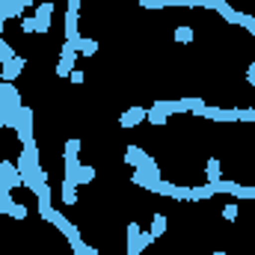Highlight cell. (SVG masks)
<instances>
[{
    "mask_svg": "<svg viewBox=\"0 0 255 255\" xmlns=\"http://www.w3.org/2000/svg\"><path fill=\"white\" fill-rule=\"evenodd\" d=\"M130 184H136V187H142V190H148V193H157V190H160V184H163V175H160V169H157L154 157H148V163H145V166L133 169V175H130Z\"/></svg>",
    "mask_w": 255,
    "mask_h": 255,
    "instance_id": "obj_1",
    "label": "cell"
},
{
    "mask_svg": "<svg viewBox=\"0 0 255 255\" xmlns=\"http://www.w3.org/2000/svg\"><path fill=\"white\" fill-rule=\"evenodd\" d=\"M24 104H21V95H18V89H15V83H0V116L9 122L18 110H21Z\"/></svg>",
    "mask_w": 255,
    "mask_h": 255,
    "instance_id": "obj_2",
    "label": "cell"
},
{
    "mask_svg": "<svg viewBox=\"0 0 255 255\" xmlns=\"http://www.w3.org/2000/svg\"><path fill=\"white\" fill-rule=\"evenodd\" d=\"M9 128H15V133H18V139H21V145L24 142H33V107H21L9 122H6Z\"/></svg>",
    "mask_w": 255,
    "mask_h": 255,
    "instance_id": "obj_3",
    "label": "cell"
},
{
    "mask_svg": "<svg viewBox=\"0 0 255 255\" xmlns=\"http://www.w3.org/2000/svg\"><path fill=\"white\" fill-rule=\"evenodd\" d=\"M154 238L151 232H139V223H128V255H142L145 247H151Z\"/></svg>",
    "mask_w": 255,
    "mask_h": 255,
    "instance_id": "obj_4",
    "label": "cell"
},
{
    "mask_svg": "<svg viewBox=\"0 0 255 255\" xmlns=\"http://www.w3.org/2000/svg\"><path fill=\"white\" fill-rule=\"evenodd\" d=\"M15 166H18L21 178L30 175V172H39V169H42V166H39V148H36V142H24V148H21Z\"/></svg>",
    "mask_w": 255,
    "mask_h": 255,
    "instance_id": "obj_5",
    "label": "cell"
},
{
    "mask_svg": "<svg viewBox=\"0 0 255 255\" xmlns=\"http://www.w3.org/2000/svg\"><path fill=\"white\" fill-rule=\"evenodd\" d=\"M80 39V0H68L65 9V42H77Z\"/></svg>",
    "mask_w": 255,
    "mask_h": 255,
    "instance_id": "obj_6",
    "label": "cell"
},
{
    "mask_svg": "<svg viewBox=\"0 0 255 255\" xmlns=\"http://www.w3.org/2000/svg\"><path fill=\"white\" fill-rule=\"evenodd\" d=\"M74 63H77V51L71 42H65L63 51H60V60H57V77H68L74 71Z\"/></svg>",
    "mask_w": 255,
    "mask_h": 255,
    "instance_id": "obj_7",
    "label": "cell"
},
{
    "mask_svg": "<svg viewBox=\"0 0 255 255\" xmlns=\"http://www.w3.org/2000/svg\"><path fill=\"white\" fill-rule=\"evenodd\" d=\"M27 68V60L24 57H12L9 63H3L0 68V80H6V83H15L18 77H21V71Z\"/></svg>",
    "mask_w": 255,
    "mask_h": 255,
    "instance_id": "obj_8",
    "label": "cell"
},
{
    "mask_svg": "<svg viewBox=\"0 0 255 255\" xmlns=\"http://www.w3.org/2000/svg\"><path fill=\"white\" fill-rule=\"evenodd\" d=\"M51 15H54V6H51V3H42V6H36V12H33L36 33H48V30H51Z\"/></svg>",
    "mask_w": 255,
    "mask_h": 255,
    "instance_id": "obj_9",
    "label": "cell"
},
{
    "mask_svg": "<svg viewBox=\"0 0 255 255\" xmlns=\"http://www.w3.org/2000/svg\"><path fill=\"white\" fill-rule=\"evenodd\" d=\"M145 122V107H139V104H133V107H128L125 113L119 116V125L122 128H136Z\"/></svg>",
    "mask_w": 255,
    "mask_h": 255,
    "instance_id": "obj_10",
    "label": "cell"
},
{
    "mask_svg": "<svg viewBox=\"0 0 255 255\" xmlns=\"http://www.w3.org/2000/svg\"><path fill=\"white\" fill-rule=\"evenodd\" d=\"M205 119H214V122H238V110H226V107H214V104H205Z\"/></svg>",
    "mask_w": 255,
    "mask_h": 255,
    "instance_id": "obj_11",
    "label": "cell"
},
{
    "mask_svg": "<svg viewBox=\"0 0 255 255\" xmlns=\"http://www.w3.org/2000/svg\"><path fill=\"white\" fill-rule=\"evenodd\" d=\"M0 214H6V217H12V220H18V223H21V220H27V214H30V211H27L24 205H18L12 196H6V199L0 202Z\"/></svg>",
    "mask_w": 255,
    "mask_h": 255,
    "instance_id": "obj_12",
    "label": "cell"
},
{
    "mask_svg": "<svg viewBox=\"0 0 255 255\" xmlns=\"http://www.w3.org/2000/svg\"><path fill=\"white\" fill-rule=\"evenodd\" d=\"M148 157H151V154H148V151H142L139 145H128V148H125V163H128V166H133V169L145 166V163H148Z\"/></svg>",
    "mask_w": 255,
    "mask_h": 255,
    "instance_id": "obj_13",
    "label": "cell"
},
{
    "mask_svg": "<svg viewBox=\"0 0 255 255\" xmlns=\"http://www.w3.org/2000/svg\"><path fill=\"white\" fill-rule=\"evenodd\" d=\"M74 51H77V57H95V54H98V42L89 39V36H80V39L74 42Z\"/></svg>",
    "mask_w": 255,
    "mask_h": 255,
    "instance_id": "obj_14",
    "label": "cell"
},
{
    "mask_svg": "<svg viewBox=\"0 0 255 255\" xmlns=\"http://www.w3.org/2000/svg\"><path fill=\"white\" fill-rule=\"evenodd\" d=\"M21 6L15 0H0V21H9V18H21Z\"/></svg>",
    "mask_w": 255,
    "mask_h": 255,
    "instance_id": "obj_15",
    "label": "cell"
},
{
    "mask_svg": "<svg viewBox=\"0 0 255 255\" xmlns=\"http://www.w3.org/2000/svg\"><path fill=\"white\" fill-rule=\"evenodd\" d=\"M205 175H208V184H217V181L223 178V163H220V157H211V160H208Z\"/></svg>",
    "mask_w": 255,
    "mask_h": 255,
    "instance_id": "obj_16",
    "label": "cell"
},
{
    "mask_svg": "<svg viewBox=\"0 0 255 255\" xmlns=\"http://www.w3.org/2000/svg\"><path fill=\"white\" fill-rule=\"evenodd\" d=\"M95 166H89V163H80V169H77V175H74V184L80 187V184H92L95 181Z\"/></svg>",
    "mask_w": 255,
    "mask_h": 255,
    "instance_id": "obj_17",
    "label": "cell"
},
{
    "mask_svg": "<svg viewBox=\"0 0 255 255\" xmlns=\"http://www.w3.org/2000/svg\"><path fill=\"white\" fill-rule=\"evenodd\" d=\"M166 119H169V116H166V113H160L154 104H151V107H145V122H148V125L163 128V125H166Z\"/></svg>",
    "mask_w": 255,
    "mask_h": 255,
    "instance_id": "obj_18",
    "label": "cell"
},
{
    "mask_svg": "<svg viewBox=\"0 0 255 255\" xmlns=\"http://www.w3.org/2000/svg\"><path fill=\"white\" fill-rule=\"evenodd\" d=\"M166 226H169V223H166V217H163V214H154V217H151V229H148V232H151V238L157 241L160 235H166Z\"/></svg>",
    "mask_w": 255,
    "mask_h": 255,
    "instance_id": "obj_19",
    "label": "cell"
},
{
    "mask_svg": "<svg viewBox=\"0 0 255 255\" xmlns=\"http://www.w3.org/2000/svg\"><path fill=\"white\" fill-rule=\"evenodd\" d=\"M60 196H63L65 205H77V199H80V196H77V184H71V181L63 178V193H60Z\"/></svg>",
    "mask_w": 255,
    "mask_h": 255,
    "instance_id": "obj_20",
    "label": "cell"
},
{
    "mask_svg": "<svg viewBox=\"0 0 255 255\" xmlns=\"http://www.w3.org/2000/svg\"><path fill=\"white\" fill-rule=\"evenodd\" d=\"M193 39H196V36H193L190 27H175V42H178V45H190Z\"/></svg>",
    "mask_w": 255,
    "mask_h": 255,
    "instance_id": "obj_21",
    "label": "cell"
},
{
    "mask_svg": "<svg viewBox=\"0 0 255 255\" xmlns=\"http://www.w3.org/2000/svg\"><path fill=\"white\" fill-rule=\"evenodd\" d=\"M238 217H241V208H238L235 202H229V205H223V220H226V223H235Z\"/></svg>",
    "mask_w": 255,
    "mask_h": 255,
    "instance_id": "obj_22",
    "label": "cell"
},
{
    "mask_svg": "<svg viewBox=\"0 0 255 255\" xmlns=\"http://www.w3.org/2000/svg\"><path fill=\"white\" fill-rule=\"evenodd\" d=\"M12 57H18V54L12 51V45H9V42H3V39H0V63H9Z\"/></svg>",
    "mask_w": 255,
    "mask_h": 255,
    "instance_id": "obj_23",
    "label": "cell"
},
{
    "mask_svg": "<svg viewBox=\"0 0 255 255\" xmlns=\"http://www.w3.org/2000/svg\"><path fill=\"white\" fill-rule=\"evenodd\" d=\"M238 122H255V110H250V107H238Z\"/></svg>",
    "mask_w": 255,
    "mask_h": 255,
    "instance_id": "obj_24",
    "label": "cell"
},
{
    "mask_svg": "<svg viewBox=\"0 0 255 255\" xmlns=\"http://www.w3.org/2000/svg\"><path fill=\"white\" fill-rule=\"evenodd\" d=\"M21 30H24V33H36V24H33V18H24V21H21Z\"/></svg>",
    "mask_w": 255,
    "mask_h": 255,
    "instance_id": "obj_25",
    "label": "cell"
},
{
    "mask_svg": "<svg viewBox=\"0 0 255 255\" xmlns=\"http://www.w3.org/2000/svg\"><path fill=\"white\" fill-rule=\"evenodd\" d=\"M68 80H71V83H83V71H77V68H74V71L68 74Z\"/></svg>",
    "mask_w": 255,
    "mask_h": 255,
    "instance_id": "obj_26",
    "label": "cell"
},
{
    "mask_svg": "<svg viewBox=\"0 0 255 255\" xmlns=\"http://www.w3.org/2000/svg\"><path fill=\"white\" fill-rule=\"evenodd\" d=\"M247 80H250V83L255 86V63H250V65H247Z\"/></svg>",
    "mask_w": 255,
    "mask_h": 255,
    "instance_id": "obj_27",
    "label": "cell"
},
{
    "mask_svg": "<svg viewBox=\"0 0 255 255\" xmlns=\"http://www.w3.org/2000/svg\"><path fill=\"white\" fill-rule=\"evenodd\" d=\"M211 255H226V253H223V250H214V253H211Z\"/></svg>",
    "mask_w": 255,
    "mask_h": 255,
    "instance_id": "obj_28",
    "label": "cell"
},
{
    "mask_svg": "<svg viewBox=\"0 0 255 255\" xmlns=\"http://www.w3.org/2000/svg\"><path fill=\"white\" fill-rule=\"evenodd\" d=\"M0 128H6V119H3V116H0Z\"/></svg>",
    "mask_w": 255,
    "mask_h": 255,
    "instance_id": "obj_29",
    "label": "cell"
},
{
    "mask_svg": "<svg viewBox=\"0 0 255 255\" xmlns=\"http://www.w3.org/2000/svg\"><path fill=\"white\" fill-rule=\"evenodd\" d=\"M3 24H6V21H0V33H3Z\"/></svg>",
    "mask_w": 255,
    "mask_h": 255,
    "instance_id": "obj_30",
    "label": "cell"
},
{
    "mask_svg": "<svg viewBox=\"0 0 255 255\" xmlns=\"http://www.w3.org/2000/svg\"><path fill=\"white\" fill-rule=\"evenodd\" d=\"M139 3H142V0H139Z\"/></svg>",
    "mask_w": 255,
    "mask_h": 255,
    "instance_id": "obj_31",
    "label": "cell"
}]
</instances>
